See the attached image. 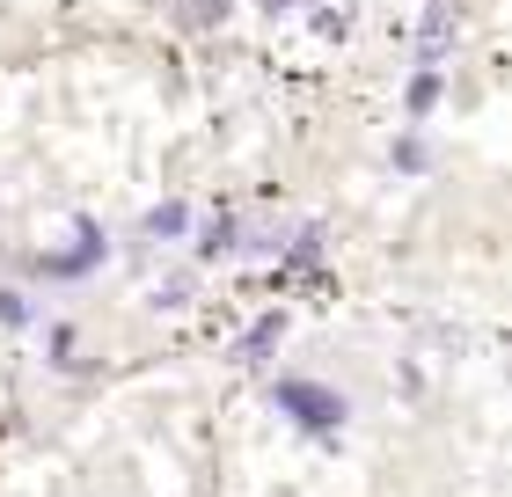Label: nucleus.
<instances>
[{"instance_id":"10","label":"nucleus","mask_w":512,"mask_h":497,"mask_svg":"<svg viewBox=\"0 0 512 497\" xmlns=\"http://www.w3.org/2000/svg\"><path fill=\"white\" fill-rule=\"evenodd\" d=\"M388 161H395L403 176H425V169H432V147H425L417 132H403V139H395V154H388Z\"/></svg>"},{"instance_id":"9","label":"nucleus","mask_w":512,"mask_h":497,"mask_svg":"<svg viewBox=\"0 0 512 497\" xmlns=\"http://www.w3.org/2000/svg\"><path fill=\"white\" fill-rule=\"evenodd\" d=\"M235 0H176V30H220Z\"/></svg>"},{"instance_id":"5","label":"nucleus","mask_w":512,"mask_h":497,"mask_svg":"<svg viewBox=\"0 0 512 497\" xmlns=\"http://www.w3.org/2000/svg\"><path fill=\"white\" fill-rule=\"evenodd\" d=\"M242 249V220L235 212H213V220L198 227V264H213V256H235Z\"/></svg>"},{"instance_id":"12","label":"nucleus","mask_w":512,"mask_h":497,"mask_svg":"<svg viewBox=\"0 0 512 497\" xmlns=\"http://www.w3.org/2000/svg\"><path fill=\"white\" fill-rule=\"evenodd\" d=\"M44 351H52V366H74V329L52 322V329H44Z\"/></svg>"},{"instance_id":"1","label":"nucleus","mask_w":512,"mask_h":497,"mask_svg":"<svg viewBox=\"0 0 512 497\" xmlns=\"http://www.w3.org/2000/svg\"><path fill=\"white\" fill-rule=\"evenodd\" d=\"M271 410L308 439H337L344 417H352V395L330 381H308V373H286V381H271Z\"/></svg>"},{"instance_id":"4","label":"nucleus","mask_w":512,"mask_h":497,"mask_svg":"<svg viewBox=\"0 0 512 497\" xmlns=\"http://www.w3.org/2000/svg\"><path fill=\"white\" fill-rule=\"evenodd\" d=\"M278 337H286V315H256L242 329V344H235V366H264L271 351H278Z\"/></svg>"},{"instance_id":"6","label":"nucleus","mask_w":512,"mask_h":497,"mask_svg":"<svg viewBox=\"0 0 512 497\" xmlns=\"http://www.w3.org/2000/svg\"><path fill=\"white\" fill-rule=\"evenodd\" d=\"M461 37V15L447 8V0H432V8H425V66H439V59H447V44Z\"/></svg>"},{"instance_id":"11","label":"nucleus","mask_w":512,"mask_h":497,"mask_svg":"<svg viewBox=\"0 0 512 497\" xmlns=\"http://www.w3.org/2000/svg\"><path fill=\"white\" fill-rule=\"evenodd\" d=\"M30 322H37V307H30V293L0 286V329H30Z\"/></svg>"},{"instance_id":"7","label":"nucleus","mask_w":512,"mask_h":497,"mask_svg":"<svg viewBox=\"0 0 512 497\" xmlns=\"http://www.w3.org/2000/svg\"><path fill=\"white\" fill-rule=\"evenodd\" d=\"M322 242H330L322 227H300V234H293V249H286V264H278V278H308V271L322 264Z\"/></svg>"},{"instance_id":"13","label":"nucleus","mask_w":512,"mask_h":497,"mask_svg":"<svg viewBox=\"0 0 512 497\" xmlns=\"http://www.w3.org/2000/svg\"><path fill=\"white\" fill-rule=\"evenodd\" d=\"M293 8H308V0H264V15H293Z\"/></svg>"},{"instance_id":"3","label":"nucleus","mask_w":512,"mask_h":497,"mask_svg":"<svg viewBox=\"0 0 512 497\" xmlns=\"http://www.w3.org/2000/svg\"><path fill=\"white\" fill-rule=\"evenodd\" d=\"M439 96H447V74L417 59V74H410V88H403V117H410V125H425V117L439 110Z\"/></svg>"},{"instance_id":"2","label":"nucleus","mask_w":512,"mask_h":497,"mask_svg":"<svg viewBox=\"0 0 512 497\" xmlns=\"http://www.w3.org/2000/svg\"><path fill=\"white\" fill-rule=\"evenodd\" d=\"M103 256H110V234L96 220H74V249H44V256H30V271L37 278H88V271H103Z\"/></svg>"},{"instance_id":"8","label":"nucleus","mask_w":512,"mask_h":497,"mask_svg":"<svg viewBox=\"0 0 512 497\" xmlns=\"http://www.w3.org/2000/svg\"><path fill=\"white\" fill-rule=\"evenodd\" d=\"M147 234H154V242H183V234H191V205H183V198H161V205L147 212Z\"/></svg>"}]
</instances>
